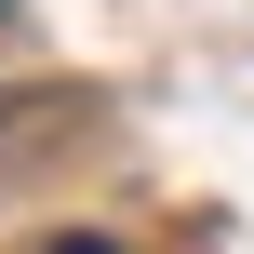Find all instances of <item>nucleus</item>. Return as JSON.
<instances>
[{
	"label": "nucleus",
	"instance_id": "nucleus-1",
	"mask_svg": "<svg viewBox=\"0 0 254 254\" xmlns=\"http://www.w3.org/2000/svg\"><path fill=\"white\" fill-rule=\"evenodd\" d=\"M54 254H121V241H54Z\"/></svg>",
	"mask_w": 254,
	"mask_h": 254
},
{
	"label": "nucleus",
	"instance_id": "nucleus-2",
	"mask_svg": "<svg viewBox=\"0 0 254 254\" xmlns=\"http://www.w3.org/2000/svg\"><path fill=\"white\" fill-rule=\"evenodd\" d=\"M0 13H13V0H0Z\"/></svg>",
	"mask_w": 254,
	"mask_h": 254
}]
</instances>
